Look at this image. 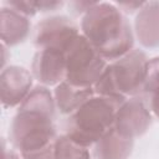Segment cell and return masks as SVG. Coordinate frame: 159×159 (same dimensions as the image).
<instances>
[{
	"instance_id": "obj_13",
	"label": "cell",
	"mask_w": 159,
	"mask_h": 159,
	"mask_svg": "<svg viewBox=\"0 0 159 159\" xmlns=\"http://www.w3.org/2000/svg\"><path fill=\"white\" fill-rule=\"evenodd\" d=\"M94 94L96 93L93 87H80L71 84L67 81L61 82L55 87L53 91V98L57 111L67 117L80 109Z\"/></svg>"
},
{
	"instance_id": "obj_17",
	"label": "cell",
	"mask_w": 159,
	"mask_h": 159,
	"mask_svg": "<svg viewBox=\"0 0 159 159\" xmlns=\"http://www.w3.org/2000/svg\"><path fill=\"white\" fill-rule=\"evenodd\" d=\"M37 12H55L60 10L65 2L58 0H34Z\"/></svg>"
},
{
	"instance_id": "obj_14",
	"label": "cell",
	"mask_w": 159,
	"mask_h": 159,
	"mask_svg": "<svg viewBox=\"0 0 159 159\" xmlns=\"http://www.w3.org/2000/svg\"><path fill=\"white\" fill-rule=\"evenodd\" d=\"M55 159H91L87 147L72 140L67 134H61L55 140Z\"/></svg>"
},
{
	"instance_id": "obj_20",
	"label": "cell",
	"mask_w": 159,
	"mask_h": 159,
	"mask_svg": "<svg viewBox=\"0 0 159 159\" xmlns=\"http://www.w3.org/2000/svg\"><path fill=\"white\" fill-rule=\"evenodd\" d=\"M145 1H140V2H114L117 5V7L124 14H134V12H138L140 10V7L144 5Z\"/></svg>"
},
{
	"instance_id": "obj_1",
	"label": "cell",
	"mask_w": 159,
	"mask_h": 159,
	"mask_svg": "<svg viewBox=\"0 0 159 159\" xmlns=\"http://www.w3.org/2000/svg\"><path fill=\"white\" fill-rule=\"evenodd\" d=\"M53 93L45 86H35L19 106L9 128V140L20 155L55 144L57 135Z\"/></svg>"
},
{
	"instance_id": "obj_7",
	"label": "cell",
	"mask_w": 159,
	"mask_h": 159,
	"mask_svg": "<svg viewBox=\"0 0 159 159\" xmlns=\"http://www.w3.org/2000/svg\"><path fill=\"white\" fill-rule=\"evenodd\" d=\"M153 122L152 112L148 102L140 96L127 98L116 113L114 128L116 130L130 139L144 135Z\"/></svg>"
},
{
	"instance_id": "obj_16",
	"label": "cell",
	"mask_w": 159,
	"mask_h": 159,
	"mask_svg": "<svg viewBox=\"0 0 159 159\" xmlns=\"http://www.w3.org/2000/svg\"><path fill=\"white\" fill-rule=\"evenodd\" d=\"M2 5H6L11 9H14L15 11H17L19 14L26 16V17H32L37 14V10L35 7V2L34 0L30 1H22V0H10V1H4Z\"/></svg>"
},
{
	"instance_id": "obj_10",
	"label": "cell",
	"mask_w": 159,
	"mask_h": 159,
	"mask_svg": "<svg viewBox=\"0 0 159 159\" xmlns=\"http://www.w3.org/2000/svg\"><path fill=\"white\" fill-rule=\"evenodd\" d=\"M134 37L148 50L159 47V1H145L134 19Z\"/></svg>"
},
{
	"instance_id": "obj_11",
	"label": "cell",
	"mask_w": 159,
	"mask_h": 159,
	"mask_svg": "<svg viewBox=\"0 0 159 159\" xmlns=\"http://www.w3.org/2000/svg\"><path fill=\"white\" fill-rule=\"evenodd\" d=\"M31 34V21L14 9L2 5L0 9V37L6 47L17 46L27 40Z\"/></svg>"
},
{
	"instance_id": "obj_21",
	"label": "cell",
	"mask_w": 159,
	"mask_h": 159,
	"mask_svg": "<svg viewBox=\"0 0 159 159\" xmlns=\"http://www.w3.org/2000/svg\"><path fill=\"white\" fill-rule=\"evenodd\" d=\"M148 106L152 114H154L159 119V89L154 91L148 96Z\"/></svg>"
},
{
	"instance_id": "obj_15",
	"label": "cell",
	"mask_w": 159,
	"mask_h": 159,
	"mask_svg": "<svg viewBox=\"0 0 159 159\" xmlns=\"http://www.w3.org/2000/svg\"><path fill=\"white\" fill-rule=\"evenodd\" d=\"M157 89H159V57H153L149 58L147 63V76L143 94L149 96Z\"/></svg>"
},
{
	"instance_id": "obj_2",
	"label": "cell",
	"mask_w": 159,
	"mask_h": 159,
	"mask_svg": "<svg viewBox=\"0 0 159 159\" xmlns=\"http://www.w3.org/2000/svg\"><path fill=\"white\" fill-rule=\"evenodd\" d=\"M81 34L107 61L127 55L134 47V31L114 2L97 1L81 20Z\"/></svg>"
},
{
	"instance_id": "obj_5",
	"label": "cell",
	"mask_w": 159,
	"mask_h": 159,
	"mask_svg": "<svg viewBox=\"0 0 159 159\" xmlns=\"http://www.w3.org/2000/svg\"><path fill=\"white\" fill-rule=\"evenodd\" d=\"M66 80L80 87H93L107 67L104 60L89 41L80 34L65 52Z\"/></svg>"
},
{
	"instance_id": "obj_6",
	"label": "cell",
	"mask_w": 159,
	"mask_h": 159,
	"mask_svg": "<svg viewBox=\"0 0 159 159\" xmlns=\"http://www.w3.org/2000/svg\"><path fill=\"white\" fill-rule=\"evenodd\" d=\"M80 26L66 15H53L42 19L35 26L34 46L39 50L66 52L80 35Z\"/></svg>"
},
{
	"instance_id": "obj_9",
	"label": "cell",
	"mask_w": 159,
	"mask_h": 159,
	"mask_svg": "<svg viewBox=\"0 0 159 159\" xmlns=\"http://www.w3.org/2000/svg\"><path fill=\"white\" fill-rule=\"evenodd\" d=\"M31 73L41 86L56 87L66 80V58L65 53L52 50L36 51L32 63Z\"/></svg>"
},
{
	"instance_id": "obj_22",
	"label": "cell",
	"mask_w": 159,
	"mask_h": 159,
	"mask_svg": "<svg viewBox=\"0 0 159 159\" xmlns=\"http://www.w3.org/2000/svg\"><path fill=\"white\" fill-rule=\"evenodd\" d=\"M2 159H22L21 155H19L12 149H6L5 140H2Z\"/></svg>"
},
{
	"instance_id": "obj_19",
	"label": "cell",
	"mask_w": 159,
	"mask_h": 159,
	"mask_svg": "<svg viewBox=\"0 0 159 159\" xmlns=\"http://www.w3.org/2000/svg\"><path fill=\"white\" fill-rule=\"evenodd\" d=\"M53 145H50V147L43 148L41 150H36V152H31V153L24 154V155H21V158L22 159H55Z\"/></svg>"
},
{
	"instance_id": "obj_12",
	"label": "cell",
	"mask_w": 159,
	"mask_h": 159,
	"mask_svg": "<svg viewBox=\"0 0 159 159\" xmlns=\"http://www.w3.org/2000/svg\"><path fill=\"white\" fill-rule=\"evenodd\" d=\"M134 148V139L119 134L112 127L93 147L94 159H129Z\"/></svg>"
},
{
	"instance_id": "obj_18",
	"label": "cell",
	"mask_w": 159,
	"mask_h": 159,
	"mask_svg": "<svg viewBox=\"0 0 159 159\" xmlns=\"http://www.w3.org/2000/svg\"><path fill=\"white\" fill-rule=\"evenodd\" d=\"M96 4H97V1H71V2H68V7L73 15H76V16L82 15L83 16Z\"/></svg>"
},
{
	"instance_id": "obj_8",
	"label": "cell",
	"mask_w": 159,
	"mask_h": 159,
	"mask_svg": "<svg viewBox=\"0 0 159 159\" xmlns=\"http://www.w3.org/2000/svg\"><path fill=\"white\" fill-rule=\"evenodd\" d=\"M34 84L32 73L25 67L9 65L0 75V99L5 108L20 106L29 96Z\"/></svg>"
},
{
	"instance_id": "obj_4",
	"label": "cell",
	"mask_w": 159,
	"mask_h": 159,
	"mask_svg": "<svg viewBox=\"0 0 159 159\" xmlns=\"http://www.w3.org/2000/svg\"><path fill=\"white\" fill-rule=\"evenodd\" d=\"M148 60L143 50L133 48L120 58L109 62L93 86L94 93L122 99L143 94Z\"/></svg>"
},
{
	"instance_id": "obj_3",
	"label": "cell",
	"mask_w": 159,
	"mask_h": 159,
	"mask_svg": "<svg viewBox=\"0 0 159 159\" xmlns=\"http://www.w3.org/2000/svg\"><path fill=\"white\" fill-rule=\"evenodd\" d=\"M125 99L94 94L63 123L65 134L83 145L93 147L113 125L116 113Z\"/></svg>"
}]
</instances>
